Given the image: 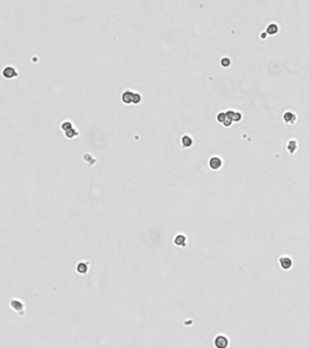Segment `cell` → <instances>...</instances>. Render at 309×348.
Returning <instances> with one entry per match:
<instances>
[{
  "label": "cell",
  "instance_id": "obj_1",
  "mask_svg": "<svg viewBox=\"0 0 309 348\" xmlns=\"http://www.w3.org/2000/svg\"><path fill=\"white\" fill-rule=\"evenodd\" d=\"M2 75L6 79H13L17 76V71L16 69L12 66V65H7L6 66L3 71H2Z\"/></svg>",
  "mask_w": 309,
  "mask_h": 348
},
{
  "label": "cell",
  "instance_id": "obj_2",
  "mask_svg": "<svg viewBox=\"0 0 309 348\" xmlns=\"http://www.w3.org/2000/svg\"><path fill=\"white\" fill-rule=\"evenodd\" d=\"M133 93L134 92H132V90L127 89L125 90L121 95V99L122 102L125 104H131L132 103V98H133Z\"/></svg>",
  "mask_w": 309,
  "mask_h": 348
},
{
  "label": "cell",
  "instance_id": "obj_3",
  "mask_svg": "<svg viewBox=\"0 0 309 348\" xmlns=\"http://www.w3.org/2000/svg\"><path fill=\"white\" fill-rule=\"evenodd\" d=\"M209 165L212 170H219L222 165V161L219 157H211L209 162Z\"/></svg>",
  "mask_w": 309,
  "mask_h": 348
},
{
  "label": "cell",
  "instance_id": "obj_4",
  "mask_svg": "<svg viewBox=\"0 0 309 348\" xmlns=\"http://www.w3.org/2000/svg\"><path fill=\"white\" fill-rule=\"evenodd\" d=\"M228 339L225 336L219 335L215 339V345L217 348H226L228 346Z\"/></svg>",
  "mask_w": 309,
  "mask_h": 348
},
{
  "label": "cell",
  "instance_id": "obj_5",
  "mask_svg": "<svg viewBox=\"0 0 309 348\" xmlns=\"http://www.w3.org/2000/svg\"><path fill=\"white\" fill-rule=\"evenodd\" d=\"M279 264L283 269H289L292 267V260L288 257H282L279 258Z\"/></svg>",
  "mask_w": 309,
  "mask_h": 348
},
{
  "label": "cell",
  "instance_id": "obj_6",
  "mask_svg": "<svg viewBox=\"0 0 309 348\" xmlns=\"http://www.w3.org/2000/svg\"><path fill=\"white\" fill-rule=\"evenodd\" d=\"M180 142H182V147H184V148H189V147H190L191 145H192L193 140H192V138H191V137H190L189 135L184 134V135L182 136V139H180Z\"/></svg>",
  "mask_w": 309,
  "mask_h": 348
},
{
  "label": "cell",
  "instance_id": "obj_7",
  "mask_svg": "<svg viewBox=\"0 0 309 348\" xmlns=\"http://www.w3.org/2000/svg\"><path fill=\"white\" fill-rule=\"evenodd\" d=\"M174 243L176 246L179 247H185L186 246V237L184 235H177L174 239Z\"/></svg>",
  "mask_w": 309,
  "mask_h": 348
},
{
  "label": "cell",
  "instance_id": "obj_8",
  "mask_svg": "<svg viewBox=\"0 0 309 348\" xmlns=\"http://www.w3.org/2000/svg\"><path fill=\"white\" fill-rule=\"evenodd\" d=\"M79 134H80L79 131L76 128H74V127L73 129H71V130H69V131L65 132V136L66 137L67 139H73L75 136H78Z\"/></svg>",
  "mask_w": 309,
  "mask_h": 348
},
{
  "label": "cell",
  "instance_id": "obj_9",
  "mask_svg": "<svg viewBox=\"0 0 309 348\" xmlns=\"http://www.w3.org/2000/svg\"><path fill=\"white\" fill-rule=\"evenodd\" d=\"M76 270L80 274H85L88 271V265L86 264V263H84V262H80L79 264L77 265Z\"/></svg>",
  "mask_w": 309,
  "mask_h": 348
},
{
  "label": "cell",
  "instance_id": "obj_10",
  "mask_svg": "<svg viewBox=\"0 0 309 348\" xmlns=\"http://www.w3.org/2000/svg\"><path fill=\"white\" fill-rule=\"evenodd\" d=\"M73 122H70V121H63L62 123H61V129L63 131V132H67V131H69V130H71V129H73Z\"/></svg>",
  "mask_w": 309,
  "mask_h": 348
},
{
  "label": "cell",
  "instance_id": "obj_11",
  "mask_svg": "<svg viewBox=\"0 0 309 348\" xmlns=\"http://www.w3.org/2000/svg\"><path fill=\"white\" fill-rule=\"evenodd\" d=\"M10 305H11V307H12L14 310H16V311H20V310L23 309V304L21 303V302H19L18 300H14V301H12L11 304H10Z\"/></svg>",
  "mask_w": 309,
  "mask_h": 348
},
{
  "label": "cell",
  "instance_id": "obj_12",
  "mask_svg": "<svg viewBox=\"0 0 309 348\" xmlns=\"http://www.w3.org/2000/svg\"><path fill=\"white\" fill-rule=\"evenodd\" d=\"M295 115L293 114V113L290 112H286V113L284 114V120H285L286 122H293L295 121Z\"/></svg>",
  "mask_w": 309,
  "mask_h": 348
},
{
  "label": "cell",
  "instance_id": "obj_13",
  "mask_svg": "<svg viewBox=\"0 0 309 348\" xmlns=\"http://www.w3.org/2000/svg\"><path fill=\"white\" fill-rule=\"evenodd\" d=\"M278 26H276V24H270V25L268 26V28H267V32H268V34H270V35L276 34V32H278Z\"/></svg>",
  "mask_w": 309,
  "mask_h": 348
},
{
  "label": "cell",
  "instance_id": "obj_14",
  "mask_svg": "<svg viewBox=\"0 0 309 348\" xmlns=\"http://www.w3.org/2000/svg\"><path fill=\"white\" fill-rule=\"evenodd\" d=\"M142 102V95L139 93H133V98H132V103L133 104H139Z\"/></svg>",
  "mask_w": 309,
  "mask_h": 348
},
{
  "label": "cell",
  "instance_id": "obj_15",
  "mask_svg": "<svg viewBox=\"0 0 309 348\" xmlns=\"http://www.w3.org/2000/svg\"><path fill=\"white\" fill-rule=\"evenodd\" d=\"M287 149H288V151L291 152V153H293L295 151V149H296V142L295 141H290L289 142H288V145H287Z\"/></svg>",
  "mask_w": 309,
  "mask_h": 348
},
{
  "label": "cell",
  "instance_id": "obj_16",
  "mask_svg": "<svg viewBox=\"0 0 309 348\" xmlns=\"http://www.w3.org/2000/svg\"><path fill=\"white\" fill-rule=\"evenodd\" d=\"M217 119H218V121H219V122L224 123V122L228 119L227 114H226L225 112H219V113L218 114V116H217Z\"/></svg>",
  "mask_w": 309,
  "mask_h": 348
},
{
  "label": "cell",
  "instance_id": "obj_17",
  "mask_svg": "<svg viewBox=\"0 0 309 348\" xmlns=\"http://www.w3.org/2000/svg\"><path fill=\"white\" fill-rule=\"evenodd\" d=\"M83 160H84L85 162H88L89 164H91V162H90V161H92L93 162H94V161H93L94 159H93V157L91 156V154H90V153H84V154H83Z\"/></svg>",
  "mask_w": 309,
  "mask_h": 348
},
{
  "label": "cell",
  "instance_id": "obj_18",
  "mask_svg": "<svg viewBox=\"0 0 309 348\" xmlns=\"http://www.w3.org/2000/svg\"><path fill=\"white\" fill-rule=\"evenodd\" d=\"M229 63H230V61H229V59L227 58V57H224V58H223V59L221 60V65H222L223 66H228V65H229Z\"/></svg>",
  "mask_w": 309,
  "mask_h": 348
},
{
  "label": "cell",
  "instance_id": "obj_19",
  "mask_svg": "<svg viewBox=\"0 0 309 348\" xmlns=\"http://www.w3.org/2000/svg\"><path fill=\"white\" fill-rule=\"evenodd\" d=\"M241 119V114L239 112H235V115L233 117V121H239Z\"/></svg>",
  "mask_w": 309,
  "mask_h": 348
}]
</instances>
